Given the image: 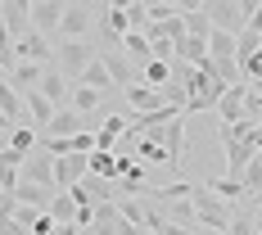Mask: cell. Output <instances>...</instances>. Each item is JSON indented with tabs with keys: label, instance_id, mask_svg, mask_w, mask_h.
<instances>
[{
	"label": "cell",
	"instance_id": "6da1fadb",
	"mask_svg": "<svg viewBox=\"0 0 262 235\" xmlns=\"http://www.w3.org/2000/svg\"><path fill=\"white\" fill-rule=\"evenodd\" d=\"M190 204H194V217H199V226H204V231H217V235L231 231V217H235V212H231V204H222L208 185H194Z\"/></svg>",
	"mask_w": 262,
	"mask_h": 235
},
{
	"label": "cell",
	"instance_id": "7a4b0ae2",
	"mask_svg": "<svg viewBox=\"0 0 262 235\" xmlns=\"http://www.w3.org/2000/svg\"><path fill=\"white\" fill-rule=\"evenodd\" d=\"M204 14H208V23L217 27V32H226V36H239V32L249 27L253 0H208V5H204Z\"/></svg>",
	"mask_w": 262,
	"mask_h": 235
},
{
	"label": "cell",
	"instance_id": "3957f363",
	"mask_svg": "<svg viewBox=\"0 0 262 235\" xmlns=\"http://www.w3.org/2000/svg\"><path fill=\"white\" fill-rule=\"evenodd\" d=\"M95 54H100V50H91L86 41H63V46H54V68H59L63 77L77 86V81H81V73H86V68L95 63Z\"/></svg>",
	"mask_w": 262,
	"mask_h": 235
},
{
	"label": "cell",
	"instance_id": "277c9868",
	"mask_svg": "<svg viewBox=\"0 0 262 235\" xmlns=\"http://www.w3.org/2000/svg\"><path fill=\"white\" fill-rule=\"evenodd\" d=\"M18 63H41V68H54V46L50 36H41V32H27V36H18Z\"/></svg>",
	"mask_w": 262,
	"mask_h": 235
},
{
	"label": "cell",
	"instance_id": "5b68a950",
	"mask_svg": "<svg viewBox=\"0 0 262 235\" xmlns=\"http://www.w3.org/2000/svg\"><path fill=\"white\" fill-rule=\"evenodd\" d=\"M149 136H158V145H163V154H167V163H172V167H181V163H185V113L177 118V122L149 131Z\"/></svg>",
	"mask_w": 262,
	"mask_h": 235
},
{
	"label": "cell",
	"instance_id": "8992f818",
	"mask_svg": "<svg viewBox=\"0 0 262 235\" xmlns=\"http://www.w3.org/2000/svg\"><path fill=\"white\" fill-rule=\"evenodd\" d=\"M0 23H5V32L14 41L27 36L32 32V0H0Z\"/></svg>",
	"mask_w": 262,
	"mask_h": 235
},
{
	"label": "cell",
	"instance_id": "52a82bcc",
	"mask_svg": "<svg viewBox=\"0 0 262 235\" xmlns=\"http://www.w3.org/2000/svg\"><path fill=\"white\" fill-rule=\"evenodd\" d=\"M81 131H91V122L81 118L77 109H59L54 122L41 131V140H73V136H81Z\"/></svg>",
	"mask_w": 262,
	"mask_h": 235
},
{
	"label": "cell",
	"instance_id": "ba28073f",
	"mask_svg": "<svg viewBox=\"0 0 262 235\" xmlns=\"http://www.w3.org/2000/svg\"><path fill=\"white\" fill-rule=\"evenodd\" d=\"M91 18H95V9H91V5H81V0H73V5L63 9V23H59L63 41H86V32H91Z\"/></svg>",
	"mask_w": 262,
	"mask_h": 235
},
{
	"label": "cell",
	"instance_id": "9c48e42d",
	"mask_svg": "<svg viewBox=\"0 0 262 235\" xmlns=\"http://www.w3.org/2000/svg\"><path fill=\"white\" fill-rule=\"evenodd\" d=\"M63 0H32V32H41V36H50V32H59V23H63Z\"/></svg>",
	"mask_w": 262,
	"mask_h": 235
},
{
	"label": "cell",
	"instance_id": "30bf717a",
	"mask_svg": "<svg viewBox=\"0 0 262 235\" xmlns=\"http://www.w3.org/2000/svg\"><path fill=\"white\" fill-rule=\"evenodd\" d=\"M18 181H32V185H46L54 190V158L46 149H36V154L23 158V172H18Z\"/></svg>",
	"mask_w": 262,
	"mask_h": 235
},
{
	"label": "cell",
	"instance_id": "8fae6325",
	"mask_svg": "<svg viewBox=\"0 0 262 235\" xmlns=\"http://www.w3.org/2000/svg\"><path fill=\"white\" fill-rule=\"evenodd\" d=\"M91 172L86 154H68V158H54V190H73L81 185V177Z\"/></svg>",
	"mask_w": 262,
	"mask_h": 235
},
{
	"label": "cell",
	"instance_id": "7c38bea8",
	"mask_svg": "<svg viewBox=\"0 0 262 235\" xmlns=\"http://www.w3.org/2000/svg\"><path fill=\"white\" fill-rule=\"evenodd\" d=\"M100 63H104V73L113 77V86H122V91H127L131 81H136V68H131V59L122 54V46H108V50H100Z\"/></svg>",
	"mask_w": 262,
	"mask_h": 235
},
{
	"label": "cell",
	"instance_id": "4fadbf2b",
	"mask_svg": "<svg viewBox=\"0 0 262 235\" xmlns=\"http://www.w3.org/2000/svg\"><path fill=\"white\" fill-rule=\"evenodd\" d=\"M100 27H104V36L113 41V46H122V36L131 32L127 5H104V9H100Z\"/></svg>",
	"mask_w": 262,
	"mask_h": 235
},
{
	"label": "cell",
	"instance_id": "5bb4252c",
	"mask_svg": "<svg viewBox=\"0 0 262 235\" xmlns=\"http://www.w3.org/2000/svg\"><path fill=\"white\" fill-rule=\"evenodd\" d=\"M59 190H46V185H32V181H18L14 185V204H23V208H36V212H50V199Z\"/></svg>",
	"mask_w": 262,
	"mask_h": 235
},
{
	"label": "cell",
	"instance_id": "9a60e30c",
	"mask_svg": "<svg viewBox=\"0 0 262 235\" xmlns=\"http://www.w3.org/2000/svg\"><path fill=\"white\" fill-rule=\"evenodd\" d=\"M23 109H27V127L36 122V127H41V131L50 127V122H54V113H59V109H54L50 100L41 95V91H23Z\"/></svg>",
	"mask_w": 262,
	"mask_h": 235
},
{
	"label": "cell",
	"instance_id": "2e32d148",
	"mask_svg": "<svg viewBox=\"0 0 262 235\" xmlns=\"http://www.w3.org/2000/svg\"><path fill=\"white\" fill-rule=\"evenodd\" d=\"M36 91H41L54 109H63V100H73V81L63 77L59 68H46V77H41V86H36Z\"/></svg>",
	"mask_w": 262,
	"mask_h": 235
},
{
	"label": "cell",
	"instance_id": "e0dca14e",
	"mask_svg": "<svg viewBox=\"0 0 262 235\" xmlns=\"http://www.w3.org/2000/svg\"><path fill=\"white\" fill-rule=\"evenodd\" d=\"M253 158H258L253 140H231V145H226V177L239 181V177H244V167H249Z\"/></svg>",
	"mask_w": 262,
	"mask_h": 235
},
{
	"label": "cell",
	"instance_id": "ac0fdd59",
	"mask_svg": "<svg viewBox=\"0 0 262 235\" xmlns=\"http://www.w3.org/2000/svg\"><path fill=\"white\" fill-rule=\"evenodd\" d=\"M122 100H127L131 113H154V109H163L158 91H154V86H145V81H131L127 91H122Z\"/></svg>",
	"mask_w": 262,
	"mask_h": 235
},
{
	"label": "cell",
	"instance_id": "d6986e66",
	"mask_svg": "<svg viewBox=\"0 0 262 235\" xmlns=\"http://www.w3.org/2000/svg\"><path fill=\"white\" fill-rule=\"evenodd\" d=\"M0 113H9L14 127H27V109H23V91H14L9 77H0Z\"/></svg>",
	"mask_w": 262,
	"mask_h": 235
},
{
	"label": "cell",
	"instance_id": "ffe728a7",
	"mask_svg": "<svg viewBox=\"0 0 262 235\" xmlns=\"http://www.w3.org/2000/svg\"><path fill=\"white\" fill-rule=\"evenodd\" d=\"M149 208H154V204H149L145 195H131V199H118V212L127 217L131 226H140L145 235H149Z\"/></svg>",
	"mask_w": 262,
	"mask_h": 235
},
{
	"label": "cell",
	"instance_id": "44dd1931",
	"mask_svg": "<svg viewBox=\"0 0 262 235\" xmlns=\"http://www.w3.org/2000/svg\"><path fill=\"white\" fill-rule=\"evenodd\" d=\"M208 59L217 63V68H222V63H239V59H235V36H226V32L212 27V32H208Z\"/></svg>",
	"mask_w": 262,
	"mask_h": 235
},
{
	"label": "cell",
	"instance_id": "7402d4cb",
	"mask_svg": "<svg viewBox=\"0 0 262 235\" xmlns=\"http://www.w3.org/2000/svg\"><path fill=\"white\" fill-rule=\"evenodd\" d=\"M50 217H54V226H77V199L68 190H59L50 199Z\"/></svg>",
	"mask_w": 262,
	"mask_h": 235
},
{
	"label": "cell",
	"instance_id": "603a6c76",
	"mask_svg": "<svg viewBox=\"0 0 262 235\" xmlns=\"http://www.w3.org/2000/svg\"><path fill=\"white\" fill-rule=\"evenodd\" d=\"M181 18H185V36H199V41H208V14H204V5H181Z\"/></svg>",
	"mask_w": 262,
	"mask_h": 235
},
{
	"label": "cell",
	"instance_id": "cb8c5ba5",
	"mask_svg": "<svg viewBox=\"0 0 262 235\" xmlns=\"http://www.w3.org/2000/svg\"><path fill=\"white\" fill-rule=\"evenodd\" d=\"M18 172H23V154H14V149H0V190H9V195H14Z\"/></svg>",
	"mask_w": 262,
	"mask_h": 235
},
{
	"label": "cell",
	"instance_id": "d4e9b609",
	"mask_svg": "<svg viewBox=\"0 0 262 235\" xmlns=\"http://www.w3.org/2000/svg\"><path fill=\"white\" fill-rule=\"evenodd\" d=\"M9 149L27 158V154H36V149H41V136H36L32 127H14V131H9Z\"/></svg>",
	"mask_w": 262,
	"mask_h": 235
},
{
	"label": "cell",
	"instance_id": "484cf974",
	"mask_svg": "<svg viewBox=\"0 0 262 235\" xmlns=\"http://www.w3.org/2000/svg\"><path fill=\"white\" fill-rule=\"evenodd\" d=\"M77 86H91V91H100V95H108V91H113V77L104 73V63H100V54H95V63H91V68L81 73V81H77Z\"/></svg>",
	"mask_w": 262,
	"mask_h": 235
},
{
	"label": "cell",
	"instance_id": "4316f807",
	"mask_svg": "<svg viewBox=\"0 0 262 235\" xmlns=\"http://www.w3.org/2000/svg\"><path fill=\"white\" fill-rule=\"evenodd\" d=\"M86 163H91V177L118 181V154H104V149H95V154H86Z\"/></svg>",
	"mask_w": 262,
	"mask_h": 235
},
{
	"label": "cell",
	"instance_id": "83f0119b",
	"mask_svg": "<svg viewBox=\"0 0 262 235\" xmlns=\"http://www.w3.org/2000/svg\"><path fill=\"white\" fill-rule=\"evenodd\" d=\"M122 54H127V59H145V63H149V59H154L149 36H145V32H127V36H122Z\"/></svg>",
	"mask_w": 262,
	"mask_h": 235
},
{
	"label": "cell",
	"instance_id": "f1b7e54d",
	"mask_svg": "<svg viewBox=\"0 0 262 235\" xmlns=\"http://www.w3.org/2000/svg\"><path fill=\"white\" fill-rule=\"evenodd\" d=\"M167 222H177V226H185V231H194V226H199V217H194V204H190V199H177V204H167Z\"/></svg>",
	"mask_w": 262,
	"mask_h": 235
},
{
	"label": "cell",
	"instance_id": "f546056e",
	"mask_svg": "<svg viewBox=\"0 0 262 235\" xmlns=\"http://www.w3.org/2000/svg\"><path fill=\"white\" fill-rule=\"evenodd\" d=\"M100 100H104L100 91H91V86H73V100H68V109H77L81 118H86L91 109H100Z\"/></svg>",
	"mask_w": 262,
	"mask_h": 235
},
{
	"label": "cell",
	"instance_id": "4dcf8cb0",
	"mask_svg": "<svg viewBox=\"0 0 262 235\" xmlns=\"http://www.w3.org/2000/svg\"><path fill=\"white\" fill-rule=\"evenodd\" d=\"M212 190V195H217V199H222V204H235L239 195H244V185L239 181H231V177H212V181H204Z\"/></svg>",
	"mask_w": 262,
	"mask_h": 235
},
{
	"label": "cell",
	"instance_id": "1f68e13d",
	"mask_svg": "<svg viewBox=\"0 0 262 235\" xmlns=\"http://www.w3.org/2000/svg\"><path fill=\"white\" fill-rule=\"evenodd\" d=\"M258 50H262V32H253V27H244V32L235 36V59L244 63V59H253Z\"/></svg>",
	"mask_w": 262,
	"mask_h": 235
},
{
	"label": "cell",
	"instance_id": "d6a6232c",
	"mask_svg": "<svg viewBox=\"0 0 262 235\" xmlns=\"http://www.w3.org/2000/svg\"><path fill=\"white\" fill-rule=\"evenodd\" d=\"M167 81H172V63H163V59H149V63H145V86L163 91Z\"/></svg>",
	"mask_w": 262,
	"mask_h": 235
},
{
	"label": "cell",
	"instance_id": "836d02e7",
	"mask_svg": "<svg viewBox=\"0 0 262 235\" xmlns=\"http://www.w3.org/2000/svg\"><path fill=\"white\" fill-rule=\"evenodd\" d=\"M136 158H140V163H167L158 136H140V140H136Z\"/></svg>",
	"mask_w": 262,
	"mask_h": 235
},
{
	"label": "cell",
	"instance_id": "e575fe53",
	"mask_svg": "<svg viewBox=\"0 0 262 235\" xmlns=\"http://www.w3.org/2000/svg\"><path fill=\"white\" fill-rule=\"evenodd\" d=\"M14 46H18V41L0 27V73H5V77H9V73H14V63H18V50H14Z\"/></svg>",
	"mask_w": 262,
	"mask_h": 235
},
{
	"label": "cell",
	"instance_id": "d590c367",
	"mask_svg": "<svg viewBox=\"0 0 262 235\" xmlns=\"http://www.w3.org/2000/svg\"><path fill=\"white\" fill-rule=\"evenodd\" d=\"M127 18H131V32H145V27H149V5H145V0L127 5Z\"/></svg>",
	"mask_w": 262,
	"mask_h": 235
},
{
	"label": "cell",
	"instance_id": "8d00e7d4",
	"mask_svg": "<svg viewBox=\"0 0 262 235\" xmlns=\"http://www.w3.org/2000/svg\"><path fill=\"white\" fill-rule=\"evenodd\" d=\"M41 217H46V212H36V208H23V204H18V208H14V222H18V226H23L27 235H32V226H36V222H41Z\"/></svg>",
	"mask_w": 262,
	"mask_h": 235
},
{
	"label": "cell",
	"instance_id": "74e56055",
	"mask_svg": "<svg viewBox=\"0 0 262 235\" xmlns=\"http://www.w3.org/2000/svg\"><path fill=\"white\" fill-rule=\"evenodd\" d=\"M14 208H18V204H14V195H9V190H0V222H5V217H14Z\"/></svg>",
	"mask_w": 262,
	"mask_h": 235
},
{
	"label": "cell",
	"instance_id": "f35d334b",
	"mask_svg": "<svg viewBox=\"0 0 262 235\" xmlns=\"http://www.w3.org/2000/svg\"><path fill=\"white\" fill-rule=\"evenodd\" d=\"M0 235H27V231L14 222V217H5V222H0Z\"/></svg>",
	"mask_w": 262,
	"mask_h": 235
},
{
	"label": "cell",
	"instance_id": "ab89813d",
	"mask_svg": "<svg viewBox=\"0 0 262 235\" xmlns=\"http://www.w3.org/2000/svg\"><path fill=\"white\" fill-rule=\"evenodd\" d=\"M249 27H253V32H262V5H258V0H253V14H249Z\"/></svg>",
	"mask_w": 262,
	"mask_h": 235
},
{
	"label": "cell",
	"instance_id": "60d3db41",
	"mask_svg": "<svg viewBox=\"0 0 262 235\" xmlns=\"http://www.w3.org/2000/svg\"><path fill=\"white\" fill-rule=\"evenodd\" d=\"M14 131V122H9V113H0V136H9Z\"/></svg>",
	"mask_w": 262,
	"mask_h": 235
},
{
	"label": "cell",
	"instance_id": "b9f144b4",
	"mask_svg": "<svg viewBox=\"0 0 262 235\" xmlns=\"http://www.w3.org/2000/svg\"><path fill=\"white\" fill-rule=\"evenodd\" d=\"M54 235H81V226H54Z\"/></svg>",
	"mask_w": 262,
	"mask_h": 235
},
{
	"label": "cell",
	"instance_id": "7bdbcfd3",
	"mask_svg": "<svg viewBox=\"0 0 262 235\" xmlns=\"http://www.w3.org/2000/svg\"><path fill=\"white\" fill-rule=\"evenodd\" d=\"M190 235H217V231H204V226H194V231H190Z\"/></svg>",
	"mask_w": 262,
	"mask_h": 235
},
{
	"label": "cell",
	"instance_id": "ee69618b",
	"mask_svg": "<svg viewBox=\"0 0 262 235\" xmlns=\"http://www.w3.org/2000/svg\"><path fill=\"white\" fill-rule=\"evenodd\" d=\"M0 149H9V136H0Z\"/></svg>",
	"mask_w": 262,
	"mask_h": 235
},
{
	"label": "cell",
	"instance_id": "f6af8a7d",
	"mask_svg": "<svg viewBox=\"0 0 262 235\" xmlns=\"http://www.w3.org/2000/svg\"><path fill=\"white\" fill-rule=\"evenodd\" d=\"M253 204H258V208H262V190H258V195H253Z\"/></svg>",
	"mask_w": 262,
	"mask_h": 235
},
{
	"label": "cell",
	"instance_id": "bcb514c9",
	"mask_svg": "<svg viewBox=\"0 0 262 235\" xmlns=\"http://www.w3.org/2000/svg\"><path fill=\"white\" fill-rule=\"evenodd\" d=\"M258 127H262V113H258Z\"/></svg>",
	"mask_w": 262,
	"mask_h": 235
},
{
	"label": "cell",
	"instance_id": "7dc6e473",
	"mask_svg": "<svg viewBox=\"0 0 262 235\" xmlns=\"http://www.w3.org/2000/svg\"><path fill=\"white\" fill-rule=\"evenodd\" d=\"M0 27H5V23H0Z\"/></svg>",
	"mask_w": 262,
	"mask_h": 235
}]
</instances>
